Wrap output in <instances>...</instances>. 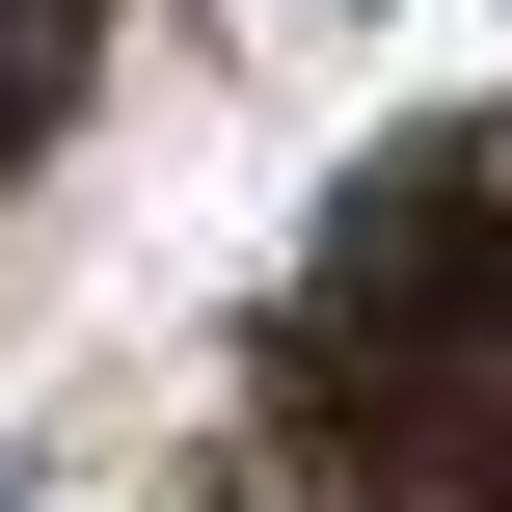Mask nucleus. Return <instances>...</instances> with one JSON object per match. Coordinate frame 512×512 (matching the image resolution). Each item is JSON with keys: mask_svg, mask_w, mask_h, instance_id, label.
Wrapping results in <instances>:
<instances>
[{"mask_svg": "<svg viewBox=\"0 0 512 512\" xmlns=\"http://www.w3.org/2000/svg\"><path fill=\"white\" fill-rule=\"evenodd\" d=\"M459 297H486V135H405L351 189V243H324V324H432L459 351Z\"/></svg>", "mask_w": 512, "mask_h": 512, "instance_id": "1", "label": "nucleus"}]
</instances>
